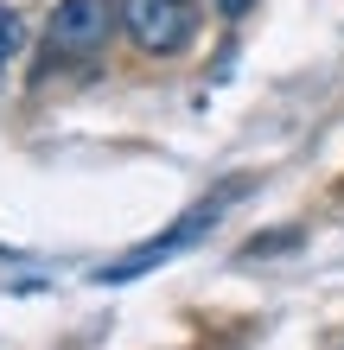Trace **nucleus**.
Masks as SVG:
<instances>
[{"mask_svg": "<svg viewBox=\"0 0 344 350\" xmlns=\"http://www.w3.org/2000/svg\"><path fill=\"white\" fill-rule=\"evenodd\" d=\"M236 191H224V198H211V204H198V211H185V217H178L172 223V230L166 236H153V242H140V249H128V255H115V261H103V267H96V280H134V274H147V267H159V261H172V255H185L191 249V242L198 236H204L211 230V223L217 217H224V204H230Z\"/></svg>", "mask_w": 344, "mask_h": 350, "instance_id": "f257e3e1", "label": "nucleus"}, {"mask_svg": "<svg viewBox=\"0 0 344 350\" xmlns=\"http://www.w3.org/2000/svg\"><path fill=\"white\" fill-rule=\"evenodd\" d=\"M121 32H128L140 51L172 57V51L191 45L198 7H191V0H121Z\"/></svg>", "mask_w": 344, "mask_h": 350, "instance_id": "f03ea898", "label": "nucleus"}, {"mask_svg": "<svg viewBox=\"0 0 344 350\" xmlns=\"http://www.w3.org/2000/svg\"><path fill=\"white\" fill-rule=\"evenodd\" d=\"M109 26H121V7H109V0H57L51 13V51L64 57H83L109 38Z\"/></svg>", "mask_w": 344, "mask_h": 350, "instance_id": "7ed1b4c3", "label": "nucleus"}, {"mask_svg": "<svg viewBox=\"0 0 344 350\" xmlns=\"http://www.w3.org/2000/svg\"><path fill=\"white\" fill-rule=\"evenodd\" d=\"M19 38H26V32H19V13L0 7V70H7V57L19 51Z\"/></svg>", "mask_w": 344, "mask_h": 350, "instance_id": "20e7f679", "label": "nucleus"}, {"mask_svg": "<svg viewBox=\"0 0 344 350\" xmlns=\"http://www.w3.org/2000/svg\"><path fill=\"white\" fill-rule=\"evenodd\" d=\"M217 7H224L230 19H242V13H249V7H255V0H217Z\"/></svg>", "mask_w": 344, "mask_h": 350, "instance_id": "39448f33", "label": "nucleus"}]
</instances>
